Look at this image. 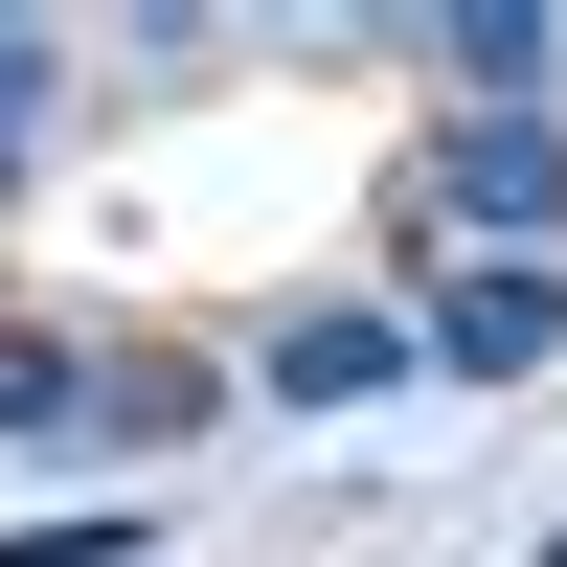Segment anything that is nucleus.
<instances>
[{"label":"nucleus","mask_w":567,"mask_h":567,"mask_svg":"<svg viewBox=\"0 0 567 567\" xmlns=\"http://www.w3.org/2000/svg\"><path fill=\"white\" fill-rule=\"evenodd\" d=\"M477 227V272H567V114H454L409 159V272Z\"/></svg>","instance_id":"1"},{"label":"nucleus","mask_w":567,"mask_h":567,"mask_svg":"<svg viewBox=\"0 0 567 567\" xmlns=\"http://www.w3.org/2000/svg\"><path fill=\"white\" fill-rule=\"evenodd\" d=\"M409 363L432 386H545L567 363V272H432L409 296Z\"/></svg>","instance_id":"2"},{"label":"nucleus","mask_w":567,"mask_h":567,"mask_svg":"<svg viewBox=\"0 0 567 567\" xmlns=\"http://www.w3.org/2000/svg\"><path fill=\"white\" fill-rule=\"evenodd\" d=\"M250 386H272V409H386V386H432V363H409V318H363V296H341V318H272Z\"/></svg>","instance_id":"3"},{"label":"nucleus","mask_w":567,"mask_h":567,"mask_svg":"<svg viewBox=\"0 0 567 567\" xmlns=\"http://www.w3.org/2000/svg\"><path fill=\"white\" fill-rule=\"evenodd\" d=\"M409 45H432V91H454V114H545V69H567V23H545V0H454V23H409Z\"/></svg>","instance_id":"4"},{"label":"nucleus","mask_w":567,"mask_h":567,"mask_svg":"<svg viewBox=\"0 0 567 567\" xmlns=\"http://www.w3.org/2000/svg\"><path fill=\"white\" fill-rule=\"evenodd\" d=\"M0 454H91V341L69 318H0Z\"/></svg>","instance_id":"5"},{"label":"nucleus","mask_w":567,"mask_h":567,"mask_svg":"<svg viewBox=\"0 0 567 567\" xmlns=\"http://www.w3.org/2000/svg\"><path fill=\"white\" fill-rule=\"evenodd\" d=\"M45 136H69V45H45V23H0V205L45 182Z\"/></svg>","instance_id":"6"}]
</instances>
